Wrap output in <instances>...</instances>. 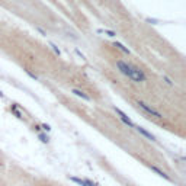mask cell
Instances as JSON below:
<instances>
[{
	"label": "cell",
	"mask_w": 186,
	"mask_h": 186,
	"mask_svg": "<svg viewBox=\"0 0 186 186\" xmlns=\"http://www.w3.org/2000/svg\"><path fill=\"white\" fill-rule=\"evenodd\" d=\"M116 67H118V70H119L121 73L126 76L128 79H131L133 81H137V83H141V81H146V74L143 73L140 68L137 67L131 66V64H128L125 61H116Z\"/></svg>",
	"instance_id": "6da1fadb"
},
{
	"label": "cell",
	"mask_w": 186,
	"mask_h": 186,
	"mask_svg": "<svg viewBox=\"0 0 186 186\" xmlns=\"http://www.w3.org/2000/svg\"><path fill=\"white\" fill-rule=\"evenodd\" d=\"M137 105H138L140 108H143V109H144L146 112H148V113H150V115H154L156 118H161V113H159V112H157V111H154L153 108H150V106H148V105H146L144 102H138Z\"/></svg>",
	"instance_id": "7a4b0ae2"
},
{
	"label": "cell",
	"mask_w": 186,
	"mask_h": 186,
	"mask_svg": "<svg viewBox=\"0 0 186 186\" xmlns=\"http://www.w3.org/2000/svg\"><path fill=\"white\" fill-rule=\"evenodd\" d=\"M115 111H116V113L119 115V118H121L122 121H124V122H125V124H126L128 126H133V128L135 126V125H134V122H133V121L129 119V118H128V116H126V115H125L124 112H122V111H119L118 108H115Z\"/></svg>",
	"instance_id": "3957f363"
},
{
	"label": "cell",
	"mask_w": 186,
	"mask_h": 186,
	"mask_svg": "<svg viewBox=\"0 0 186 186\" xmlns=\"http://www.w3.org/2000/svg\"><path fill=\"white\" fill-rule=\"evenodd\" d=\"M70 180L74 182V183H77V185H80V186H96L95 183L89 182V180H83V179H79V177H70Z\"/></svg>",
	"instance_id": "277c9868"
},
{
	"label": "cell",
	"mask_w": 186,
	"mask_h": 186,
	"mask_svg": "<svg viewBox=\"0 0 186 186\" xmlns=\"http://www.w3.org/2000/svg\"><path fill=\"white\" fill-rule=\"evenodd\" d=\"M137 129H138V131H140L141 134H143L144 137H147V138H150L151 141H154V140H156V137H154L153 134H151V133H148V131H146L144 128H141V126H137Z\"/></svg>",
	"instance_id": "5b68a950"
},
{
	"label": "cell",
	"mask_w": 186,
	"mask_h": 186,
	"mask_svg": "<svg viewBox=\"0 0 186 186\" xmlns=\"http://www.w3.org/2000/svg\"><path fill=\"white\" fill-rule=\"evenodd\" d=\"M150 167H151V170H154L156 173H159L160 176H163V177H166V179H169V176H167V174H166L164 172H161L160 169H157V167H154V166H150Z\"/></svg>",
	"instance_id": "8992f818"
},
{
	"label": "cell",
	"mask_w": 186,
	"mask_h": 186,
	"mask_svg": "<svg viewBox=\"0 0 186 186\" xmlns=\"http://www.w3.org/2000/svg\"><path fill=\"white\" fill-rule=\"evenodd\" d=\"M74 93H76V95H77V96H81V98H83V99L89 100V98H87V96H86V95H84V93H83V92H79V90H74Z\"/></svg>",
	"instance_id": "52a82bcc"
},
{
	"label": "cell",
	"mask_w": 186,
	"mask_h": 186,
	"mask_svg": "<svg viewBox=\"0 0 186 186\" xmlns=\"http://www.w3.org/2000/svg\"><path fill=\"white\" fill-rule=\"evenodd\" d=\"M40 140L42 141V143H48V135H44V134H40Z\"/></svg>",
	"instance_id": "ba28073f"
},
{
	"label": "cell",
	"mask_w": 186,
	"mask_h": 186,
	"mask_svg": "<svg viewBox=\"0 0 186 186\" xmlns=\"http://www.w3.org/2000/svg\"><path fill=\"white\" fill-rule=\"evenodd\" d=\"M42 128H44V129H45V131H50V129H51V128H50V125H42Z\"/></svg>",
	"instance_id": "9c48e42d"
}]
</instances>
